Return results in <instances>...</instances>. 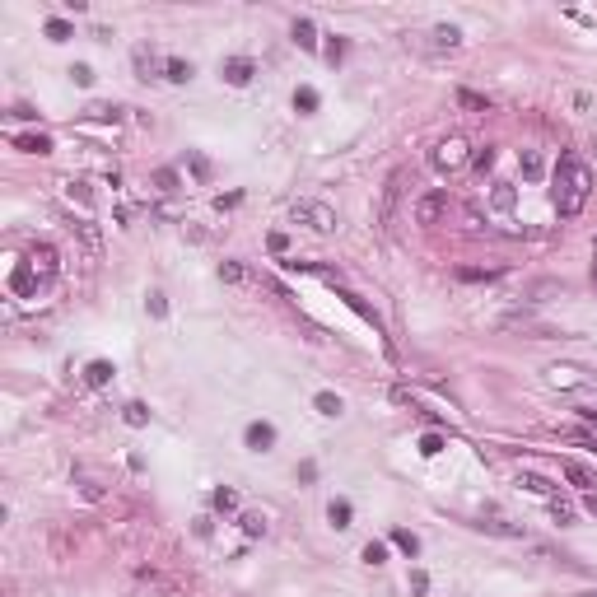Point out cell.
<instances>
[{"label":"cell","mask_w":597,"mask_h":597,"mask_svg":"<svg viewBox=\"0 0 597 597\" xmlns=\"http://www.w3.org/2000/svg\"><path fill=\"white\" fill-rule=\"evenodd\" d=\"M122 420L131 424V429H141V424H150V406H145V401H131V406L122 411Z\"/></svg>","instance_id":"obj_22"},{"label":"cell","mask_w":597,"mask_h":597,"mask_svg":"<svg viewBox=\"0 0 597 597\" xmlns=\"http://www.w3.org/2000/svg\"><path fill=\"white\" fill-rule=\"evenodd\" d=\"M317 411H322V415H341V397L336 392H317Z\"/></svg>","instance_id":"obj_28"},{"label":"cell","mask_w":597,"mask_h":597,"mask_svg":"<svg viewBox=\"0 0 597 597\" xmlns=\"http://www.w3.org/2000/svg\"><path fill=\"white\" fill-rule=\"evenodd\" d=\"M541 294H565V280H536L532 289H527V298H532V303H536Z\"/></svg>","instance_id":"obj_25"},{"label":"cell","mask_w":597,"mask_h":597,"mask_svg":"<svg viewBox=\"0 0 597 597\" xmlns=\"http://www.w3.org/2000/svg\"><path fill=\"white\" fill-rule=\"evenodd\" d=\"M70 229H75V234L84 238V248L94 252V257H98V252H103V234H98V224H94V220H75V224H70Z\"/></svg>","instance_id":"obj_11"},{"label":"cell","mask_w":597,"mask_h":597,"mask_svg":"<svg viewBox=\"0 0 597 597\" xmlns=\"http://www.w3.org/2000/svg\"><path fill=\"white\" fill-rule=\"evenodd\" d=\"M583 597H597V593H583Z\"/></svg>","instance_id":"obj_44"},{"label":"cell","mask_w":597,"mask_h":597,"mask_svg":"<svg viewBox=\"0 0 597 597\" xmlns=\"http://www.w3.org/2000/svg\"><path fill=\"white\" fill-rule=\"evenodd\" d=\"M588 196H593V168H588L579 154H560L555 177H550V201H555V210H560L565 220H574V215H583Z\"/></svg>","instance_id":"obj_1"},{"label":"cell","mask_w":597,"mask_h":597,"mask_svg":"<svg viewBox=\"0 0 597 597\" xmlns=\"http://www.w3.org/2000/svg\"><path fill=\"white\" fill-rule=\"evenodd\" d=\"M546 383H550V388H588V383H593V374H588L583 364H550V369H546Z\"/></svg>","instance_id":"obj_6"},{"label":"cell","mask_w":597,"mask_h":597,"mask_svg":"<svg viewBox=\"0 0 597 597\" xmlns=\"http://www.w3.org/2000/svg\"><path fill=\"white\" fill-rule=\"evenodd\" d=\"M560 472H565V476H569V481H574V486H583V490L593 486V472H588V467H583V462H565V467H560Z\"/></svg>","instance_id":"obj_23"},{"label":"cell","mask_w":597,"mask_h":597,"mask_svg":"<svg viewBox=\"0 0 597 597\" xmlns=\"http://www.w3.org/2000/svg\"><path fill=\"white\" fill-rule=\"evenodd\" d=\"M65 191H70L79 205H89V187H84V182H65Z\"/></svg>","instance_id":"obj_39"},{"label":"cell","mask_w":597,"mask_h":597,"mask_svg":"<svg viewBox=\"0 0 597 597\" xmlns=\"http://www.w3.org/2000/svg\"><path fill=\"white\" fill-rule=\"evenodd\" d=\"M243 532H248V536H262V532H266V523L257 518V514H248V518H243Z\"/></svg>","instance_id":"obj_38"},{"label":"cell","mask_w":597,"mask_h":597,"mask_svg":"<svg viewBox=\"0 0 597 597\" xmlns=\"http://www.w3.org/2000/svg\"><path fill=\"white\" fill-rule=\"evenodd\" d=\"M500 266H457V280H500Z\"/></svg>","instance_id":"obj_18"},{"label":"cell","mask_w":597,"mask_h":597,"mask_svg":"<svg viewBox=\"0 0 597 597\" xmlns=\"http://www.w3.org/2000/svg\"><path fill=\"white\" fill-rule=\"evenodd\" d=\"M294 42L303 51H313L317 47V29H313V19H294Z\"/></svg>","instance_id":"obj_14"},{"label":"cell","mask_w":597,"mask_h":597,"mask_svg":"<svg viewBox=\"0 0 597 597\" xmlns=\"http://www.w3.org/2000/svg\"><path fill=\"white\" fill-rule=\"evenodd\" d=\"M24 266L38 276V285H47L51 276H56V248H51V243H33L29 257H24Z\"/></svg>","instance_id":"obj_4"},{"label":"cell","mask_w":597,"mask_h":597,"mask_svg":"<svg viewBox=\"0 0 597 597\" xmlns=\"http://www.w3.org/2000/svg\"><path fill=\"white\" fill-rule=\"evenodd\" d=\"M145 313H150V317H164V313H168V303H164V294H159V289L145 298Z\"/></svg>","instance_id":"obj_35"},{"label":"cell","mask_w":597,"mask_h":597,"mask_svg":"<svg viewBox=\"0 0 597 597\" xmlns=\"http://www.w3.org/2000/svg\"><path fill=\"white\" fill-rule=\"evenodd\" d=\"M220 280L224 285H252V271L238 262V257H229V262H220Z\"/></svg>","instance_id":"obj_9"},{"label":"cell","mask_w":597,"mask_h":597,"mask_svg":"<svg viewBox=\"0 0 597 597\" xmlns=\"http://www.w3.org/2000/svg\"><path fill=\"white\" fill-rule=\"evenodd\" d=\"M429 38H434V47H439V51H457V47H462V33H457L453 24H439Z\"/></svg>","instance_id":"obj_12"},{"label":"cell","mask_w":597,"mask_h":597,"mask_svg":"<svg viewBox=\"0 0 597 597\" xmlns=\"http://www.w3.org/2000/svg\"><path fill=\"white\" fill-rule=\"evenodd\" d=\"M289 220L303 224V229H313V234H331L336 229V210L327 201H294L289 205Z\"/></svg>","instance_id":"obj_3"},{"label":"cell","mask_w":597,"mask_h":597,"mask_svg":"<svg viewBox=\"0 0 597 597\" xmlns=\"http://www.w3.org/2000/svg\"><path fill=\"white\" fill-rule=\"evenodd\" d=\"M472 164H476V168H481V173H486L490 164H495V150H490V145H486V150H481V154H476V159H472Z\"/></svg>","instance_id":"obj_40"},{"label":"cell","mask_w":597,"mask_h":597,"mask_svg":"<svg viewBox=\"0 0 597 597\" xmlns=\"http://www.w3.org/2000/svg\"><path fill=\"white\" fill-rule=\"evenodd\" d=\"M215 509H220V514H234V509H238V495L220 486V490H215Z\"/></svg>","instance_id":"obj_29"},{"label":"cell","mask_w":597,"mask_h":597,"mask_svg":"<svg viewBox=\"0 0 597 597\" xmlns=\"http://www.w3.org/2000/svg\"><path fill=\"white\" fill-rule=\"evenodd\" d=\"M164 75L173 79V84H187V79H191V61H182V56H168V61H164Z\"/></svg>","instance_id":"obj_15"},{"label":"cell","mask_w":597,"mask_h":597,"mask_svg":"<svg viewBox=\"0 0 597 597\" xmlns=\"http://www.w3.org/2000/svg\"><path fill=\"white\" fill-rule=\"evenodd\" d=\"M550 514H555V523H569V518H574V514H569V509H565V504H560V500L550 504Z\"/></svg>","instance_id":"obj_41"},{"label":"cell","mask_w":597,"mask_h":597,"mask_svg":"<svg viewBox=\"0 0 597 597\" xmlns=\"http://www.w3.org/2000/svg\"><path fill=\"white\" fill-rule=\"evenodd\" d=\"M541 173H546V159L536 154V150H523V177H527V182H536Z\"/></svg>","instance_id":"obj_17"},{"label":"cell","mask_w":597,"mask_h":597,"mask_svg":"<svg viewBox=\"0 0 597 597\" xmlns=\"http://www.w3.org/2000/svg\"><path fill=\"white\" fill-rule=\"evenodd\" d=\"M518 486H523V490H532V495H546V500L555 495V486H550L546 476H536V472H523V476H518Z\"/></svg>","instance_id":"obj_16"},{"label":"cell","mask_w":597,"mask_h":597,"mask_svg":"<svg viewBox=\"0 0 597 597\" xmlns=\"http://www.w3.org/2000/svg\"><path fill=\"white\" fill-rule=\"evenodd\" d=\"M583 504H588V514H597V495H588V500H583Z\"/></svg>","instance_id":"obj_43"},{"label":"cell","mask_w":597,"mask_h":597,"mask_svg":"<svg viewBox=\"0 0 597 597\" xmlns=\"http://www.w3.org/2000/svg\"><path fill=\"white\" fill-rule=\"evenodd\" d=\"M341 56H346V42H331V47H327V61L336 65V61H341Z\"/></svg>","instance_id":"obj_42"},{"label":"cell","mask_w":597,"mask_h":597,"mask_svg":"<svg viewBox=\"0 0 597 597\" xmlns=\"http://www.w3.org/2000/svg\"><path fill=\"white\" fill-rule=\"evenodd\" d=\"M472 159H476V154H472V145L462 141V136H443V141L429 150V164H434L439 173H462Z\"/></svg>","instance_id":"obj_2"},{"label":"cell","mask_w":597,"mask_h":597,"mask_svg":"<svg viewBox=\"0 0 597 597\" xmlns=\"http://www.w3.org/2000/svg\"><path fill=\"white\" fill-rule=\"evenodd\" d=\"M364 560H369V565H383V560H388V546H383V541H369V546H364Z\"/></svg>","instance_id":"obj_34"},{"label":"cell","mask_w":597,"mask_h":597,"mask_svg":"<svg viewBox=\"0 0 597 597\" xmlns=\"http://www.w3.org/2000/svg\"><path fill=\"white\" fill-rule=\"evenodd\" d=\"M481 527H486V532H495V536H523V527H514V523H481Z\"/></svg>","instance_id":"obj_33"},{"label":"cell","mask_w":597,"mask_h":597,"mask_svg":"<svg viewBox=\"0 0 597 597\" xmlns=\"http://www.w3.org/2000/svg\"><path fill=\"white\" fill-rule=\"evenodd\" d=\"M112 374H117V369H112L108 360H94L84 369V383H89V388H103V383H112Z\"/></svg>","instance_id":"obj_13"},{"label":"cell","mask_w":597,"mask_h":597,"mask_svg":"<svg viewBox=\"0 0 597 597\" xmlns=\"http://www.w3.org/2000/svg\"><path fill=\"white\" fill-rule=\"evenodd\" d=\"M593 150H597V141H593Z\"/></svg>","instance_id":"obj_46"},{"label":"cell","mask_w":597,"mask_h":597,"mask_svg":"<svg viewBox=\"0 0 597 597\" xmlns=\"http://www.w3.org/2000/svg\"><path fill=\"white\" fill-rule=\"evenodd\" d=\"M457 103H462L467 112H490V98L476 94V89H457Z\"/></svg>","instance_id":"obj_19"},{"label":"cell","mask_w":597,"mask_h":597,"mask_svg":"<svg viewBox=\"0 0 597 597\" xmlns=\"http://www.w3.org/2000/svg\"><path fill=\"white\" fill-rule=\"evenodd\" d=\"M79 495H84V500H94V504H98V500H103V486H98V481H89V476L79 472Z\"/></svg>","instance_id":"obj_32"},{"label":"cell","mask_w":597,"mask_h":597,"mask_svg":"<svg viewBox=\"0 0 597 597\" xmlns=\"http://www.w3.org/2000/svg\"><path fill=\"white\" fill-rule=\"evenodd\" d=\"M392 546H401L406 555H415V550H420V541H415V532H401V527H397V532H392Z\"/></svg>","instance_id":"obj_31"},{"label":"cell","mask_w":597,"mask_h":597,"mask_svg":"<svg viewBox=\"0 0 597 597\" xmlns=\"http://www.w3.org/2000/svg\"><path fill=\"white\" fill-rule=\"evenodd\" d=\"M490 205L509 215V210H514V187H509V182H495V191H490Z\"/></svg>","instance_id":"obj_20"},{"label":"cell","mask_w":597,"mask_h":597,"mask_svg":"<svg viewBox=\"0 0 597 597\" xmlns=\"http://www.w3.org/2000/svg\"><path fill=\"white\" fill-rule=\"evenodd\" d=\"M243 439H248V448H252V453H266L271 443H276V429H271L266 420H252V424H248V434H243Z\"/></svg>","instance_id":"obj_8"},{"label":"cell","mask_w":597,"mask_h":597,"mask_svg":"<svg viewBox=\"0 0 597 597\" xmlns=\"http://www.w3.org/2000/svg\"><path fill=\"white\" fill-rule=\"evenodd\" d=\"M252 75H257V65H252L248 56H229V61L220 65V79H224V84H234V89L252 84Z\"/></svg>","instance_id":"obj_7"},{"label":"cell","mask_w":597,"mask_h":597,"mask_svg":"<svg viewBox=\"0 0 597 597\" xmlns=\"http://www.w3.org/2000/svg\"><path fill=\"white\" fill-rule=\"evenodd\" d=\"M401 182H406V173H392V177H388V187H383V220H392V215H397V196H401Z\"/></svg>","instance_id":"obj_10"},{"label":"cell","mask_w":597,"mask_h":597,"mask_svg":"<svg viewBox=\"0 0 597 597\" xmlns=\"http://www.w3.org/2000/svg\"><path fill=\"white\" fill-rule=\"evenodd\" d=\"M593 280H597V266H593Z\"/></svg>","instance_id":"obj_45"},{"label":"cell","mask_w":597,"mask_h":597,"mask_svg":"<svg viewBox=\"0 0 597 597\" xmlns=\"http://www.w3.org/2000/svg\"><path fill=\"white\" fill-rule=\"evenodd\" d=\"M420 453H424V457L443 453V439H439V434H424V439H420Z\"/></svg>","instance_id":"obj_37"},{"label":"cell","mask_w":597,"mask_h":597,"mask_svg":"<svg viewBox=\"0 0 597 597\" xmlns=\"http://www.w3.org/2000/svg\"><path fill=\"white\" fill-rule=\"evenodd\" d=\"M150 182H154V191H164V196H168V191H177V173H173V168H159Z\"/></svg>","instance_id":"obj_26"},{"label":"cell","mask_w":597,"mask_h":597,"mask_svg":"<svg viewBox=\"0 0 597 597\" xmlns=\"http://www.w3.org/2000/svg\"><path fill=\"white\" fill-rule=\"evenodd\" d=\"M47 38L51 42H65V38H75V29H70L65 19H47Z\"/></svg>","instance_id":"obj_27"},{"label":"cell","mask_w":597,"mask_h":597,"mask_svg":"<svg viewBox=\"0 0 597 597\" xmlns=\"http://www.w3.org/2000/svg\"><path fill=\"white\" fill-rule=\"evenodd\" d=\"M70 79H75L79 89H89V84H94V70H89V65H70Z\"/></svg>","instance_id":"obj_36"},{"label":"cell","mask_w":597,"mask_h":597,"mask_svg":"<svg viewBox=\"0 0 597 597\" xmlns=\"http://www.w3.org/2000/svg\"><path fill=\"white\" fill-rule=\"evenodd\" d=\"M19 150H24V154H51V141L47 136H19Z\"/></svg>","instance_id":"obj_21"},{"label":"cell","mask_w":597,"mask_h":597,"mask_svg":"<svg viewBox=\"0 0 597 597\" xmlns=\"http://www.w3.org/2000/svg\"><path fill=\"white\" fill-rule=\"evenodd\" d=\"M294 108H298V112H313V108H317V89H308V84H303V89L294 94Z\"/></svg>","instance_id":"obj_30"},{"label":"cell","mask_w":597,"mask_h":597,"mask_svg":"<svg viewBox=\"0 0 597 597\" xmlns=\"http://www.w3.org/2000/svg\"><path fill=\"white\" fill-rule=\"evenodd\" d=\"M443 215H448V191H424L415 201V224H424V229H434Z\"/></svg>","instance_id":"obj_5"},{"label":"cell","mask_w":597,"mask_h":597,"mask_svg":"<svg viewBox=\"0 0 597 597\" xmlns=\"http://www.w3.org/2000/svg\"><path fill=\"white\" fill-rule=\"evenodd\" d=\"M327 518H331V527H350V500H331Z\"/></svg>","instance_id":"obj_24"}]
</instances>
